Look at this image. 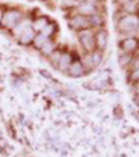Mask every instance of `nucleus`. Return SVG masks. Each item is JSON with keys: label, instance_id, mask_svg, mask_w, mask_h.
I'll list each match as a JSON object with an SVG mask.
<instances>
[{"label": "nucleus", "instance_id": "6ab92c4d", "mask_svg": "<svg viewBox=\"0 0 139 157\" xmlns=\"http://www.w3.org/2000/svg\"><path fill=\"white\" fill-rule=\"evenodd\" d=\"M61 53H63V49L57 48L56 50L52 53V56L49 57V63H50V65L53 67V68H56V67H57V63H59L60 57H61Z\"/></svg>", "mask_w": 139, "mask_h": 157}, {"label": "nucleus", "instance_id": "b1692460", "mask_svg": "<svg viewBox=\"0 0 139 157\" xmlns=\"http://www.w3.org/2000/svg\"><path fill=\"white\" fill-rule=\"evenodd\" d=\"M132 101L136 107H139V95H133L132 96Z\"/></svg>", "mask_w": 139, "mask_h": 157}, {"label": "nucleus", "instance_id": "7ed1b4c3", "mask_svg": "<svg viewBox=\"0 0 139 157\" xmlns=\"http://www.w3.org/2000/svg\"><path fill=\"white\" fill-rule=\"evenodd\" d=\"M67 21H68V27H70V29L75 31V32H79V31L91 28L89 17L79 14V13H77V11L70 13V15L67 17Z\"/></svg>", "mask_w": 139, "mask_h": 157}, {"label": "nucleus", "instance_id": "f257e3e1", "mask_svg": "<svg viewBox=\"0 0 139 157\" xmlns=\"http://www.w3.org/2000/svg\"><path fill=\"white\" fill-rule=\"evenodd\" d=\"M115 32L121 38L139 36V14H118L115 20Z\"/></svg>", "mask_w": 139, "mask_h": 157}, {"label": "nucleus", "instance_id": "6e6552de", "mask_svg": "<svg viewBox=\"0 0 139 157\" xmlns=\"http://www.w3.org/2000/svg\"><path fill=\"white\" fill-rule=\"evenodd\" d=\"M95 46L96 50L104 52L109 48V32L106 28H100V29H95Z\"/></svg>", "mask_w": 139, "mask_h": 157}, {"label": "nucleus", "instance_id": "aec40b11", "mask_svg": "<svg viewBox=\"0 0 139 157\" xmlns=\"http://www.w3.org/2000/svg\"><path fill=\"white\" fill-rule=\"evenodd\" d=\"M127 79L131 82V85L135 82H139V68H131L127 71Z\"/></svg>", "mask_w": 139, "mask_h": 157}, {"label": "nucleus", "instance_id": "a211bd4d", "mask_svg": "<svg viewBox=\"0 0 139 157\" xmlns=\"http://www.w3.org/2000/svg\"><path fill=\"white\" fill-rule=\"evenodd\" d=\"M78 4H79V0H63L61 2V7L64 10H67V11L72 13L77 10Z\"/></svg>", "mask_w": 139, "mask_h": 157}, {"label": "nucleus", "instance_id": "dca6fc26", "mask_svg": "<svg viewBox=\"0 0 139 157\" xmlns=\"http://www.w3.org/2000/svg\"><path fill=\"white\" fill-rule=\"evenodd\" d=\"M57 31H59V27H57L56 22H49V24L44 27V29L42 31V32H39V33H42V35L46 36L48 39H53L54 36H56Z\"/></svg>", "mask_w": 139, "mask_h": 157}, {"label": "nucleus", "instance_id": "9b49d317", "mask_svg": "<svg viewBox=\"0 0 139 157\" xmlns=\"http://www.w3.org/2000/svg\"><path fill=\"white\" fill-rule=\"evenodd\" d=\"M35 36H36V31L31 27V28H28L27 31H24V32L18 36V43L22 44V46H28V44L33 43Z\"/></svg>", "mask_w": 139, "mask_h": 157}, {"label": "nucleus", "instance_id": "f8f14e48", "mask_svg": "<svg viewBox=\"0 0 139 157\" xmlns=\"http://www.w3.org/2000/svg\"><path fill=\"white\" fill-rule=\"evenodd\" d=\"M89 21H91L92 29H100V28H104V24H106L104 13H98V14H95V15H91V17H89Z\"/></svg>", "mask_w": 139, "mask_h": 157}, {"label": "nucleus", "instance_id": "f03ea898", "mask_svg": "<svg viewBox=\"0 0 139 157\" xmlns=\"http://www.w3.org/2000/svg\"><path fill=\"white\" fill-rule=\"evenodd\" d=\"M77 40L79 44L81 50L83 54L86 53H92L93 50H96L95 46V29L88 28V29H83L77 32Z\"/></svg>", "mask_w": 139, "mask_h": 157}, {"label": "nucleus", "instance_id": "39448f33", "mask_svg": "<svg viewBox=\"0 0 139 157\" xmlns=\"http://www.w3.org/2000/svg\"><path fill=\"white\" fill-rule=\"evenodd\" d=\"M118 50L121 53L135 54L139 53V36H124L118 42Z\"/></svg>", "mask_w": 139, "mask_h": 157}, {"label": "nucleus", "instance_id": "2eb2a0df", "mask_svg": "<svg viewBox=\"0 0 139 157\" xmlns=\"http://www.w3.org/2000/svg\"><path fill=\"white\" fill-rule=\"evenodd\" d=\"M56 49H57L56 42H54L53 39H50V40H48L46 43L43 44V48H42L39 52H41L42 56H44V57H48V59H49V57L52 56V53H53Z\"/></svg>", "mask_w": 139, "mask_h": 157}, {"label": "nucleus", "instance_id": "4be33fe9", "mask_svg": "<svg viewBox=\"0 0 139 157\" xmlns=\"http://www.w3.org/2000/svg\"><path fill=\"white\" fill-rule=\"evenodd\" d=\"M79 2H86V3H92V4H99V6L103 4V0H79Z\"/></svg>", "mask_w": 139, "mask_h": 157}, {"label": "nucleus", "instance_id": "5701e85b", "mask_svg": "<svg viewBox=\"0 0 139 157\" xmlns=\"http://www.w3.org/2000/svg\"><path fill=\"white\" fill-rule=\"evenodd\" d=\"M132 89H133V95H139V82L132 83Z\"/></svg>", "mask_w": 139, "mask_h": 157}, {"label": "nucleus", "instance_id": "1a4fd4ad", "mask_svg": "<svg viewBox=\"0 0 139 157\" xmlns=\"http://www.w3.org/2000/svg\"><path fill=\"white\" fill-rule=\"evenodd\" d=\"M77 13L82 15H86V17H91V15H95L98 13H103V7L99 6V4H92V3H86V2H79L78 4Z\"/></svg>", "mask_w": 139, "mask_h": 157}, {"label": "nucleus", "instance_id": "20e7f679", "mask_svg": "<svg viewBox=\"0 0 139 157\" xmlns=\"http://www.w3.org/2000/svg\"><path fill=\"white\" fill-rule=\"evenodd\" d=\"M82 61H83V65L86 67L88 70V74L92 71H95L103 64L104 61V53L99 50H93L92 53H86V54H82Z\"/></svg>", "mask_w": 139, "mask_h": 157}, {"label": "nucleus", "instance_id": "9d476101", "mask_svg": "<svg viewBox=\"0 0 139 157\" xmlns=\"http://www.w3.org/2000/svg\"><path fill=\"white\" fill-rule=\"evenodd\" d=\"M75 56H77V54H74L72 52L67 50V49H63L61 57H60L59 63H57L56 70H57V71L64 72V74H65V72H67V70H68V67H70V64H71L72 60L75 59Z\"/></svg>", "mask_w": 139, "mask_h": 157}, {"label": "nucleus", "instance_id": "423d86ee", "mask_svg": "<svg viewBox=\"0 0 139 157\" xmlns=\"http://www.w3.org/2000/svg\"><path fill=\"white\" fill-rule=\"evenodd\" d=\"M65 74H67V77L72 78V79L82 78L88 74V70H86V67L83 65V61L79 56H75V59L72 60V63L70 64V67H68Z\"/></svg>", "mask_w": 139, "mask_h": 157}, {"label": "nucleus", "instance_id": "f3484780", "mask_svg": "<svg viewBox=\"0 0 139 157\" xmlns=\"http://www.w3.org/2000/svg\"><path fill=\"white\" fill-rule=\"evenodd\" d=\"M31 27H32V24H31L29 21H21L20 24L15 25V27L13 28V33H14L15 38H18L24 31H27L28 28H31Z\"/></svg>", "mask_w": 139, "mask_h": 157}, {"label": "nucleus", "instance_id": "412c9836", "mask_svg": "<svg viewBox=\"0 0 139 157\" xmlns=\"http://www.w3.org/2000/svg\"><path fill=\"white\" fill-rule=\"evenodd\" d=\"M48 40H50V39H48L46 36H43L42 33H36L35 36V40H33V46H35V49H38V50H41L42 48H43V44L46 43Z\"/></svg>", "mask_w": 139, "mask_h": 157}, {"label": "nucleus", "instance_id": "ddd939ff", "mask_svg": "<svg viewBox=\"0 0 139 157\" xmlns=\"http://www.w3.org/2000/svg\"><path fill=\"white\" fill-rule=\"evenodd\" d=\"M117 60H118V65H120V67H121L122 70H125V71H128V70H129V67H131V64H132L133 56H132V54H127V53H121V52H120Z\"/></svg>", "mask_w": 139, "mask_h": 157}, {"label": "nucleus", "instance_id": "0eeeda50", "mask_svg": "<svg viewBox=\"0 0 139 157\" xmlns=\"http://www.w3.org/2000/svg\"><path fill=\"white\" fill-rule=\"evenodd\" d=\"M21 21H22V13H20L18 10H9V11L4 13L2 24L7 29H13L15 25L20 24Z\"/></svg>", "mask_w": 139, "mask_h": 157}, {"label": "nucleus", "instance_id": "4468645a", "mask_svg": "<svg viewBox=\"0 0 139 157\" xmlns=\"http://www.w3.org/2000/svg\"><path fill=\"white\" fill-rule=\"evenodd\" d=\"M50 21H49L48 17H44V15H39L38 18H35V20L32 21V28L36 31V33L42 32V31L44 29V27L49 24Z\"/></svg>", "mask_w": 139, "mask_h": 157}, {"label": "nucleus", "instance_id": "393cba45", "mask_svg": "<svg viewBox=\"0 0 139 157\" xmlns=\"http://www.w3.org/2000/svg\"><path fill=\"white\" fill-rule=\"evenodd\" d=\"M3 15H4V13L0 10V24H2V20H3Z\"/></svg>", "mask_w": 139, "mask_h": 157}]
</instances>
